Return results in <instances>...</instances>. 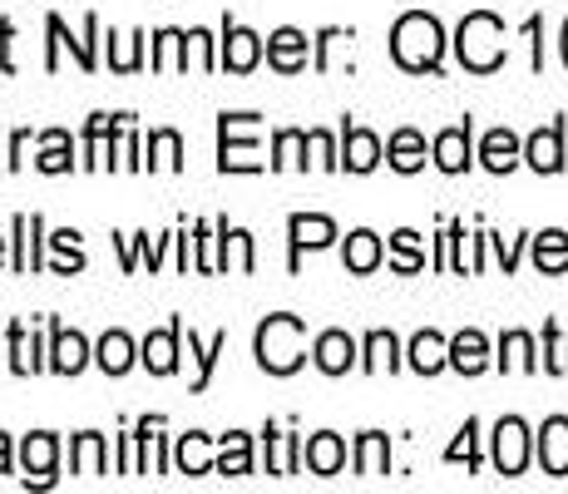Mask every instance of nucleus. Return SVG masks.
<instances>
[{
	"instance_id": "nucleus-1",
	"label": "nucleus",
	"mask_w": 568,
	"mask_h": 494,
	"mask_svg": "<svg viewBox=\"0 0 568 494\" xmlns=\"http://www.w3.org/2000/svg\"><path fill=\"white\" fill-rule=\"evenodd\" d=\"M390 60L410 74H435L445 60V30L435 16L425 10H406V16L390 26Z\"/></svg>"
},
{
	"instance_id": "nucleus-2",
	"label": "nucleus",
	"mask_w": 568,
	"mask_h": 494,
	"mask_svg": "<svg viewBox=\"0 0 568 494\" xmlns=\"http://www.w3.org/2000/svg\"><path fill=\"white\" fill-rule=\"evenodd\" d=\"M253 351H257V366L267 371V376H292V371L307 361V322L292 312H272L267 322L257 326Z\"/></svg>"
},
{
	"instance_id": "nucleus-3",
	"label": "nucleus",
	"mask_w": 568,
	"mask_h": 494,
	"mask_svg": "<svg viewBox=\"0 0 568 494\" xmlns=\"http://www.w3.org/2000/svg\"><path fill=\"white\" fill-rule=\"evenodd\" d=\"M455 54L469 74H495L505 64V20L489 10H469L455 30Z\"/></svg>"
},
{
	"instance_id": "nucleus-4",
	"label": "nucleus",
	"mask_w": 568,
	"mask_h": 494,
	"mask_svg": "<svg viewBox=\"0 0 568 494\" xmlns=\"http://www.w3.org/2000/svg\"><path fill=\"white\" fill-rule=\"evenodd\" d=\"M257 124L262 114H217V169L223 173H262L257 159Z\"/></svg>"
},
{
	"instance_id": "nucleus-5",
	"label": "nucleus",
	"mask_w": 568,
	"mask_h": 494,
	"mask_svg": "<svg viewBox=\"0 0 568 494\" xmlns=\"http://www.w3.org/2000/svg\"><path fill=\"white\" fill-rule=\"evenodd\" d=\"M45 30H50V50H45V70L50 74L60 70V46H70L74 64H80L84 74L100 70V54H94V40H100V16H84V40H70V30H64L60 16H45Z\"/></svg>"
},
{
	"instance_id": "nucleus-6",
	"label": "nucleus",
	"mask_w": 568,
	"mask_h": 494,
	"mask_svg": "<svg viewBox=\"0 0 568 494\" xmlns=\"http://www.w3.org/2000/svg\"><path fill=\"white\" fill-rule=\"evenodd\" d=\"M262 60V36L247 26H237L233 16L223 20V50H217V70H233V74H253Z\"/></svg>"
},
{
	"instance_id": "nucleus-7",
	"label": "nucleus",
	"mask_w": 568,
	"mask_h": 494,
	"mask_svg": "<svg viewBox=\"0 0 568 494\" xmlns=\"http://www.w3.org/2000/svg\"><path fill=\"white\" fill-rule=\"evenodd\" d=\"M287 238H292L287 268L297 272L302 268V252H316V248H332L336 243V223L326 213H292L287 218Z\"/></svg>"
},
{
	"instance_id": "nucleus-8",
	"label": "nucleus",
	"mask_w": 568,
	"mask_h": 494,
	"mask_svg": "<svg viewBox=\"0 0 568 494\" xmlns=\"http://www.w3.org/2000/svg\"><path fill=\"white\" fill-rule=\"evenodd\" d=\"M524 465H529V425L519 421V415H505V421L495 425V470L499 475H524Z\"/></svg>"
},
{
	"instance_id": "nucleus-9",
	"label": "nucleus",
	"mask_w": 568,
	"mask_h": 494,
	"mask_svg": "<svg viewBox=\"0 0 568 494\" xmlns=\"http://www.w3.org/2000/svg\"><path fill=\"white\" fill-rule=\"evenodd\" d=\"M90 361H94V351H90V342H84L80 332H74V326L50 322V371L54 376H80Z\"/></svg>"
},
{
	"instance_id": "nucleus-10",
	"label": "nucleus",
	"mask_w": 568,
	"mask_h": 494,
	"mask_svg": "<svg viewBox=\"0 0 568 494\" xmlns=\"http://www.w3.org/2000/svg\"><path fill=\"white\" fill-rule=\"evenodd\" d=\"M524 163L534 173H564V119H554V124L534 129L524 139Z\"/></svg>"
},
{
	"instance_id": "nucleus-11",
	"label": "nucleus",
	"mask_w": 568,
	"mask_h": 494,
	"mask_svg": "<svg viewBox=\"0 0 568 494\" xmlns=\"http://www.w3.org/2000/svg\"><path fill=\"white\" fill-rule=\"evenodd\" d=\"M179 346H183V322L173 316L163 332H149L144 346H139V361H144L154 376H173L179 371Z\"/></svg>"
},
{
	"instance_id": "nucleus-12",
	"label": "nucleus",
	"mask_w": 568,
	"mask_h": 494,
	"mask_svg": "<svg viewBox=\"0 0 568 494\" xmlns=\"http://www.w3.org/2000/svg\"><path fill=\"white\" fill-rule=\"evenodd\" d=\"M469 134H475V124H469V119L440 129V134H435V144H430L435 169H440V173H465L469 163H475V153H469Z\"/></svg>"
},
{
	"instance_id": "nucleus-13",
	"label": "nucleus",
	"mask_w": 568,
	"mask_h": 494,
	"mask_svg": "<svg viewBox=\"0 0 568 494\" xmlns=\"http://www.w3.org/2000/svg\"><path fill=\"white\" fill-rule=\"evenodd\" d=\"M54 460H60V441L50 431L26 435L20 445V465H26V485H54Z\"/></svg>"
},
{
	"instance_id": "nucleus-14",
	"label": "nucleus",
	"mask_w": 568,
	"mask_h": 494,
	"mask_svg": "<svg viewBox=\"0 0 568 494\" xmlns=\"http://www.w3.org/2000/svg\"><path fill=\"white\" fill-rule=\"evenodd\" d=\"M307 46H312V40L302 36L297 26L272 30V36H267V64L277 74H302V70H307Z\"/></svg>"
},
{
	"instance_id": "nucleus-15",
	"label": "nucleus",
	"mask_w": 568,
	"mask_h": 494,
	"mask_svg": "<svg viewBox=\"0 0 568 494\" xmlns=\"http://www.w3.org/2000/svg\"><path fill=\"white\" fill-rule=\"evenodd\" d=\"M381 139L371 134L366 124H342V169H352V173H371L381 163Z\"/></svg>"
},
{
	"instance_id": "nucleus-16",
	"label": "nucleus",
	"mask_w": 568,
	"mask_h": 494,
	"mask_svg": "<svg viewBox=\"0 0 568 494\" xmlns=\"http://www.w3.org/2000/svg\"><path fill=\"white\" fill-rule=\"evenodd\" d=\"M312 361L322 376H346V371L356 366V342L346 332H322L312 342Z\"/></svg>"
},
{
	"instance_id": "nucleus-17",
	"label": "nucleus",
	"mask_w": 568,
	"mask_h": 494,
	"mask_svg": "<svg viewBox=\"0 0 568 494\" xmlns=\"http://www.w3.org/2000/svg\"><path fill=\"white\" fill-rule=\"evenodd\" d=\"M302 465L312 470V475H342V465H346V441L336 431H316L307 445H302Z\"/></svg>"
},
{
	"instance_id": "nucleus-18",
	"label": "nucleus",
	"mask_w": 568,
	"mask_h": 494,
	"mask_svg": "<svg viewBox=\"0 0 568 494\" xmlns=\"http://www.w3.org/2000/svg\"><path fill=\"white\" fill-rule=\"evenodd\" d=\"M539 465H544V475H554V480L568 475V415H549V421H544Z\"/></svg>"
},
{
	"instance_id": "nucleus-19",
	"label": "nucleus",
	"mask_w": 568,
	"mask_h": 494,
	"mask_svg": "<svg viewBox=\"0 0 568 494\" xmlns=\"http://www.w3.org/2000/svg\"><path fill=\"white\" fill-rule=\"evenodd\" d=\"M519 159H524V144L515 129H489V134L479 139V163H485L489 173H515Z\"/></svg>"
},
{
	"instance_id": "nucleus-20",
	"label": "nucleus",
	"mask_w": 568,
	"mask_h": 494,
	"mask_svg": "<svg viewBox=\"0 0 568 494\" xmlns=\"http://www.w3.org/2000/svg\"><path fill=\"white\" fill-rule=\"evenodd\" d=\"M406 356H410V371H420V376H440V371L450 366V342H445L440 332H415Z\"/></svg>"
},
{
	"instance_id": "nucleus-21",
	"label": "nucleus",
	"mask_w": 568,
	"mask_h": 494,
	"mask_svg": "<svg viewBox=\"0 0 568 494\" xmlns=\"http://www.w3.org/2000/svg\"><path fill=\"white\" fill-rule=\"evenodd\" d=\"M70 475H109V450L100 431H80L70 441Z\"/></svg>"
},
{
	"instance_id": "nucleus-22",
	"label": "nucleus",
	"mask_w": 568,
	"mask_h": 494,
	"mask_svg": "<svg viewBox=\"0 0 568 494\" xmlns=\"http://www.w3.org/2000/svg\"><path fill=\"white\" fill-rule=\"evenodd\" d=\"M213 435H203V431H189V435H179V445H173V465L183 470V475H213L217 470V460H213Z\"/></svg>"
},
{
	"instance_id": "nucleus-23",
	"label": "nucleus",
	"mask_w": 568,
	"mask_h": 494,
	"mask_svg": "<svg viewBox=\"0 0 568 494\" xmlns=\"http://www.w3.org/2000/svg\"><path fill=\"white\" fill-rule=\"evenodd\" d=\"M450 366L460 371V376H479V371L489 366V342H485V332L465 326L460 336H450Z\"/></svg>"
},
{
	"instance_id": "nucleus-24",
	"label": "nucleus",
	"mask_w": 568,
	"mask_h": 494,
	"mask_svg": "<svg viewBox=\"0 0 568 494\" xmlns=\"http://www.w3.org/2000/svg\"><path fill=\"white\" fill-rule=\"evenodd\" d=\"M381 258H386V248H381V238L371 233V228H356V233L346 238V248H342L346 272H356V278H366V272H376V268H381Z\"/></svg>"
},
{
	"instance_id": "nucleus-25",
	"label": "nucleus",
	"mask_w": 568,
	"mask_h": 494,
	"mask_svg": "<svg viewBox=\"0 0 568 494\" xmlns=\"http://www.w3.org/2000/svg\"><path fill=\"white\" fill-rule=\"evenodd\" d=\"M134 361H139V346L129 342V332H104L100 346H94V366H100L104 376H124Z\"/></svg>"
},
{
	"instance_id": "nucleus-26",
	"label": "nucleus",
	"mask_w": 568,
	"mask_h": 494,
	"mask_svg": "<svg viewBox=\"0 0 568 494\" xmlns=\"http://www.w3.org/2000/svg\"><path fill=\"white\" fill-rule=\"evenodd\" d=\"M217 475H253V435L247 431L217 435Z\"/></svg>"
},
{
	"instance_id": "nucleus-27",
	"label": "nucleus",
	"mask_w": 568,
	"mask_h": 494,
	"mask_svg": "<svg viewBox=\"0 0 568 494\" xmlns=\"http://www.w3.org/2000/svg\"><path fill=\"white\" fill-rule=\"evenodd\" d=\"M6 346H10V371L16 376H36V371H45V351H40L36 336H26V322H10V332H6Z\"/></svg>"
},
{
	"instance_id": "nucleus-28",
	"label": "nucleus",
	"mask_w": 568,
	"mask_h": 494,
	"mask_svg": "<svg viewBox=\"0 0 568 494\" xmlns=\"http://www.w3.org/2000/svg\"><path fill=\"white\" fill-rule=\"evenodd\" d=\"M124 119H134V114H90V124H84V169H100L104 144L124 129Z\"/></svg>"
},
{
	"instance_id": "nucleus-29",
	"label": "nucleus",
	"mask_w": 568,
	"mask_h": 494,
	"mask_svg": "<svg viewBox=\"0 0 568 494\" xmlns=\"http://www.w3.org/2000/svg\"><path fill=\"white\" fill-rule=\"evenodd\" d=\"M386 163L396 173H420L425 169V134H415V129H396L386 144Z\"/></svg>"
},
{
	"instance_id": "nucleus-30",
	"label": "nucleus",
	"mask_w": 568,
	"mask_h": 494,
	"mask_svg": "<svg viewBox=\"0 0 568 494\" xmlns=\"http://www.w3.org/2000/svg\"><path fill=\"white\" fill-rule=\"evenodd\" d=\"M356 475H366V480L390 475V441L381 431H362V435H356Z\"/></svg>"
},
{
	"instance_id": "nucleus-31",
	"label": "nucleus",
	"mask_w": 568,
	"mask_h": 494,
	"mask_svg": "<svg viewBox=\"0 0 568 494\" xmlns=\"http://www.w3.org/2000/svg\"><path fill=\"white\" fill-rule=\"evenodd\" d=\"M307 149H312L307 129H277V134H272L267 169H307Z\"/></svg>"
},
{
	"instance_id": "nucleus-32",
	"label": "nucleus",
	"mask_w": 568,
	"mask_h": 494,
	"mask_svg": "<svg viewBox=\"0 0 568 494\" xmlns=\"http://www.w3.org/2000/svg\"><path fill=\"white\" fill-rule=\"evenodd\" d=\"M267 475H297L302 470V441L297 435H282L277 425H267Z\"/></svg>"
},
{
	"instance_id": "nucleus-33",
	"label": "nucleus",
	"mask_w": 568,
	"mask_h": 494,
	"mask_svg": "<svg viewBox=\"0 0 568 494\" xmlns=\"http://www.w3.org/2000/svg\"><path fill=\"white\" fill-rule=\"evenodd\" d=\"M534 268H539L544 278H559V272H568V233H564V228H549V233L534 238Z\"/></svg>"
},
{
	"instance_id": "nucleus-34",
	"label": "nucleus",
	"mask_w": 568,
	"mask_h": 494,
	"mask_svg": "<svg viewBox=\"0 0 568 494\" xmlns=\"http://www.w3.org/2000/svg\"><path fill=\"white\" fill-rule=\"evenodd\" d=\"M40 173H70L74 169V144L64 129H45L40 134V159H36Z\"/></svg>"
},
{
	"instance_id": "nucleus-35",
	"label": "nucleus",
	"mask_w": 568,
	"mask_h": 494,
	"mask_svg": "<svg viewBox=\"0 0 568 494\" xmlns=\"http://www.w3.org/2000/svg\"><path fill=\"white\" fill-rule=\"evenodd\" d=\"M544 361L534 356V336L529 332H505L499 336V371H539Z\"/></svg>"
},
{
	"instance_id": "nucleus-36",
	"label": "nucleus",
	"mask_w": 568,
	"mask_h": 494,
	"mask_svg": "<svg viewBox=\"0 0 568 494\" xmlns=\"http://www.w3.org/2000/svg\"><path fill=\"white\" fill-rule=\"evenodd\" d=\"M144 169H169V173L183 169V139H179V129H154V134H149Z\"/></svg>"
},
{
	"instance_id": "nucleus-37",
	"label": "nucleus",
	"mask_w": 568,
	"mask_h": 494,
	"mask_svg": "<svg viewBox=\"0 0 568 494\" xmlns=\"http://www.w3.org/2000/svg\"><path fill=\"white\" fill-rule=\"evenodd\" d=\"M362 371L381 376V371H400V342L390 332H371L366 336V356H362Z\"/></svg>"
},
{
	"instance_id": "nucleus-38",
	"label": "nucleus",
	"mask_w": 568,
	"mask_h": 494,
	"mask_svg": "<svg viewBox=\"0 0 568 494\" xmlns=\"http://www.w3.org/2000/svg\"><path fill=\"white\" fill-rule=\"evenodd\" d=\"M390 268H396L400 278H410V272L425 268V248H420V233H415V228L390 233Z\"/></svg>"
},
{
	"instance_id": "nucleus-39",
	"label": "nucleus",
	"mask_w": 568,
	"mask_h": 494,
	"mask_svg": "<svg viewBox=\"0 0 568 494\" xmlns=\"http://www.w3.org/2000/svg\"><path fill=\"white\" fill-rule=\"evenodd\" d=\"M227 351V332H213V342H199V336L189 332V356L199 361V376H193V391H207L213 386V366H217V356Z\"/></svg>"
},
{
	"instance_id": "nucleus-40",
	"label": "nucleus",
	"mask_w": 568,
	"mask_h": 494,
	"mask_svg": "<svg viewBox=\"0 0 568 494\" xmlns=\"http://www.w3.org/2000/svg\"><path fill=\"white\" fill-rule=\"evenodd\" d=\"M114 243H119V258H124V272H134L139 262H149V268H159V252L173 243V238H154L149 243V233H134V243H129L124 233H114Z\"/></svg>"
},
{
	"instance_id": "nucleus-41",
	"label": "nucleus",
	"mask_w": 568,
	"mask_h": 494,
	"mask_svg": "<svg viewBox=\"0 0 568 494\" xmlns=\"http://www.w3.org/2000/svg\"><path fill=\"white\" fill-rule=\"evenodd\" d=\"M139 50H144V36H139V30L129 40H119L114 30H109V64H114L119 74H134L139 64H144V54H139Z\"/></svg>"
},
{
	"instance_id": "nucleus-42",
	"label": "nucleus",
	"mask_w": 568,
	"mask_h": 494,
	"mask_svg": "<svg viewBox=\"0 0 568 494\" xmlns=\"http://www.w3.org/2000/svg\"><path fill=\"white\" fill-rule=\"evenodd\" d=\"M50 248L60 252V262H54V272H60V278L84 272V252H80V233H74V228H60V233L50 238Z\"/></svg>"
},
{
	"instance_id": "nucleus-43",
	"label": "nucleus",
	"mask_w": 568,
	"mask_h": 494,
	"mask_svg": "<svg viewBox=\"0 0 568 494\" xmlns=\"http://www.w3.org/2000/svg\"><path fill=\"white\" fill-rule=\"evenodd\" d=\"M544 371L568 376V336L559 332V322H544Z\"/></svg>"
},
{
	"instance_id": "nucleus-44",
	"label": "nucleus",
	"mask_w": 568,
	"mask_h": 494,
	"mask_svg": "<svg viewBox=\"0 0 568 494\" xmlns=\"http://www.w3.org/2000/svg\"><path fill=\"white\" fill-rule=\"evenodd\" d=\"M445 460H450V465H460V460H465L469 470H479V421H465L460 425V441L445 450Z\"/></svg>"
},
{
	"instance_id": "nucleus-45",
	"label": "nucleus",
	"mask_w": 568,
	"mask_h": 494,
	"mask_svg": "<svg viewBox=\"0 0 568 494\" xmlns=\"http://www.w3.org/2000/svg\"><path fill=\"white\" fill-rule=\"evenodd\" d=\"M213 233H217L213 223H199V228H193V268L207 272V278H213V272H217V258H213V252H207V248L217 243Z\"/></svg>"
},
{
	"instance_id": "nucleus-46",
	"label": "nucleus",
	"mask_w": 568,
	"mask_h": 494,
	"mask_svg": "<svg viewBox=\"0 0 568 494\" xmlns=\"http://www.w3.org/2000/svg\"><path fill=\"white\" fill-rule=\"evenodd\" d=\"M342 40H352V30H342V26H326L322 36L312 40V46H316V60H312V64H316V70H322V74L332 70V50L342 46Z\"/></svg>"
},
{
	"instance_id": "nucleus-47",
	"label": "nucleus",
	"mask_w": 568,
	"mask_h": 494,
	"mask_svg": "<svg viewBox=\"0 0 568 494\" xmlns=\"http://www.w3.org/2000/svg\"><path fill=\"white\" fill-rule=\"evenodd\" d=\"M307 139H312V153H316V163H322V169H342V149L332 144V134H326V129H307Z\"/></svg>"
},
{
	"instance_id": "nucleus-48",
	"label": "nucleus",
	"mask_w": 568,
	"mask_h": 494,
	"mask_svg": "<svg viewBox=\"0 0 568 494\" xmlns=\"http://www.w3.org/2000/svg\"><path fill=\"white\" fill-rule=\"evenodd\" d=\"M233 258H237V272H253L257 258H253V233H243V228H233Z\"/></svg>"
},
{
	"instance_id": "nucleus-49",
	"label": "nucleus",
	"mask_w": 568,
	"mask_h": 494,
	"mask_svg": "<svg viewBox=\"0 0 568 494\" xmlns=\"http://www.w3.org/2000/svg\"><path fill=\"white\" fill-rule=\"evenodd\" d=\"M10 40H16V20H0V70L16 74V60H10Z\"/></svg>"
},
{
	"instance_id": "nucleus-50",
	"label": "nucleus",
	"mask_w": 568,
	"mask_h": 494,
	"mask_svg": "<svg viewBox=\"0 0 568 494\" xmlns=\"http://www.w3.org/2000/svg\"><path fill=\"white\" fill-rule=\"evenodd\" d=\"M26 149H30V129H16V139H10V159H6V169H20V163H26Z\"/></svg>"
},
{
	"instance_id": "nucleus-51",
	"label": "nucleus",
	"mask_w": 568,
	"mask_h": 494,
	"mask_svg": "<svg viewBox=\"0 0 568 494\" xmlns=\"http://www.w3.org/2000/svg\"><path fill=\"white\" fill-rule=\"evenodd\" d=\"M489 243H495L499 262H505V272H515V268H519V238H515V243H505V238H489Z\"/></svg>"
},
{
	"instance_id": "nucleus-52",
	"label": "nucleus",
	"mask_w": 568,
	"mask_h": 494,
	"mask_svg": "<svg viewBox=\"0 0 568 494\" xmlns=\"http://www.w3.org/2000/svg\"><path fill=\"white\" fill-rule=\"evenodd\" d=\"M524 36H529V40H534V70H544V40H539V36H544V20H539V16H534V20H529V26H524Z\"/></svg>"
},
{
	"instance_id": "nucleus-53",
	"label": "nucleus",
	"mask_w": 568,
	"mask_h": 494,
	"mask_svg": "<svg viewBox=\"0 0 568 494\" xmlns=\"http://www.w3.org/2000/svg\"><path fill=\"white\" fill-rule=\"evenodd\" d=\"M0 475H10V435L0 431Z\"/></svg>"
},
{
	"instance_id": "nucleus-54",
	"label": "nucleus",
	"mask_w": 568,
	"mask_h": 494,
	"mask_svg": "<svg viewBox=\"0 0 568 494\" xmlns=\"http://www.w3.org/2000/svg\"><path fill=\"white\" fill-rule=\"evenodd\" d=\"M559 50H564V64H568V20H564V36H559Z\"/></svg>"
},
{
	"instance_id": "nucleus-55",
	"label": "nucleus",
	"mask_w": 568,
	"mask_h": 494,
	"mask_svg": "<svg viewBox=\"0 0 568 494\" xmlns=\"http://www.w3.org/2000/svg\"><path fill=\"white\" fill-rule=\"evenodd\" d=\"M0 268H6V238H0Z\"/></svg>"
}]
</instances>
